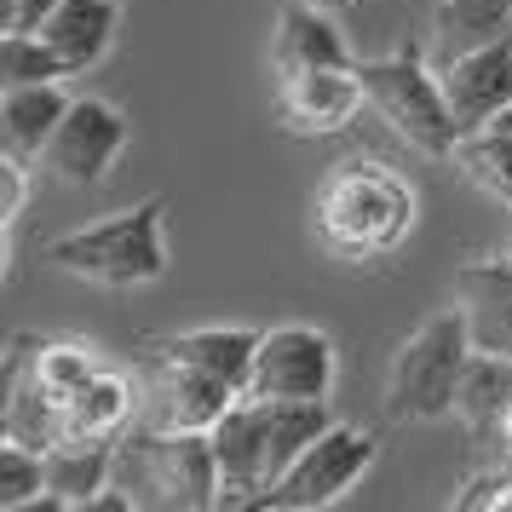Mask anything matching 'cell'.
Listing matches in <instances>:
<instances>
[{"label":"cell","mask_w":512,"mask_h":512,"mask_svg":"<svg viewBox=\"0 0 512 512\" xmlns=\"http://www.w3.org/2000/svg\"><path fill=\"white\" fill-rule=\"evenodd\" d=\"M317 242L334 259H386L415 231V185L386 162L351 156L317 190Z\"/></svg>","instance_id":"obj_1"},{"label":"cell","mask_w":512,"mask_h":512,"mask_svg":"<svg viewBox=\"0 0 512 512\" xmlns=\"http://www.w3.org/2000/svg\"><path fill=\"white\" fill-rule=\"evenodd\" d=\"M47 259L64 277H81L93 288H150L167 277V202L144 196L81 231L52 236Z\"/></svg>","instance_id":"obj_2"},{"label":"cell","mask_w":512,"mask_h":512,"mask_svg":"<svg viewBox=\"0 0 512 512\" xmlns=\"http://www.w3.org/2000/svg\"><path fill=\"white\" fill-rule=\"evenodd\" d=\"M110 484L133 495V507L213 512L219 507V461L208 432H121Z\"/></svg>","instance_id":"obj_3"},{"label":"cell","mask_w":512,"mask_h":512,"mask_svg":"<svg viewBox=\"0 0 512 512\" xmlns=\"http://www.w3.org/2000/svg\"><path fill=\"white\" fill-rule=\"evenodd\" d=\"M472 357V328L466 311L449 305L392 351V369H386V420L397 426H432V420L455 415V386L461 369Z\"/></svg>","instance_id":"obj_4"},{"label":"cell","mask_w":512,"mask_h":512,"mask_svg":"<svg viewBox=\"0 0 512 512\" xmlns=\"http://www.w3.org/2000/svg\"><path fill=\"white\" fill-rule=\"evenodd\" d=\"M357 75H363V98L380 110V121H386L409 150L432 156V162H449V156H455L461 127L449 116L438 64H426L420 47H397V52H386V58H363Z\"/></svg>","instance_id":"obj_5"},{"label":"cell","mask_w":512,"mask_h":512,"mask_svg":"<svg viewBox=\"0 0 512 512\" xmlns=\"http://www.w3.org/2000/svg\"><path fill=\"white\" fill-rule=\"evenodd\" d=\"M369 466H374L369 432L328 420L323 432L294 455V466L259 495L254 512H323V507H334V501H346L351 489L369 478Z\"/></svg>","instance_id":"obj_6"},{"label":"cell","mask_w":512,"mask_h":512,"mask_svg":"<svg viewBox=\"0 0 512 512\" xmlns=\"http://www.w3.org/2000/svg\"><path fill=\"white\" fill-rule=\"evenodd\" d=\"M334 340L311 323H282L265 328L254 346V369H248V397H294V403H328L334 392Z\"/></svg>","instance_id":"obj_7"},{"label":"cell","mask_w":512,"mask_h":512,"mask_svg":"<svg viewBox=\"0 0 512 512\" xmlns=\"http://www.w3.org/2000/svg\"><path fill=\"white\" fill-rule=\"evenodd\" d=\"M121 150H127V116H121L116 104L110 98H70L58 133L41 150V167H47L58 185L93 190L116 173Z\"/></svg>","instance_id":"obj_8"},{"label":"cell","mask_w":512,"mask_h":512,"mask_svg":"<svg viewBox=\"0 0 512 512\" xmlns=\"http://www.w3.org/2000/svg\"><path fill=\"white\" fill-rule=\"evenodd\" d=\"M363 75L357 64H323V70H300L277 81V110L282 127L300 133V139H328V133H346L357 110H363Z\"/></svg>","instance_id":"obj_9"},{"label":"cell","mask_w":512,"mask_h":512,"mask_svg":"<svg viewBox=\"0 0 512 512\" xmlns=\"http://www.w3.org/2000/svg\"><path fill=\"white\" fill-rule=\"evenodd\" d=\"M213 438V461H219V512H254L259 495L271 489V466H265V426H259V403L248 392L219 415Z\"/></svg>","instance_id":"obj_10"},{"label":"cell","mask_w":512,"mask_h":512,"mask_svg":"<svg viewBox=\"0 0 512 512\" xmlns=\"http://www.w3.org/2000/svg\"><path fill=\"white\" fill-rule=\"evenodd\" d=\"M438 81H443V98H449L455 127L461 133H478V127H489L512 104V41L443 58Z\"/></svg>","instance_id":"obj_11"},{"label":"cell","mask_w":512,"mask_h":512,"mask_svg":"<svg viewBox=\"0 0 512 512\" xmlns=\"http://www.w3.org/2000/svg\"><path fill=\"white\" fill-rule=\"evenodd\" d=\"M236 397L242 392L231 380H213V374L185 369L173 357H156V369H150V426L156 432H213Z\"/></svg>","instance_id":"obj_12"},{"label":"cell","mask_w":512,"mask_h":512,"mask_svg":"<svg viewBox=\"0 0 512 512\" xmlns=\"http://www.w3.org/2000/svg\"><path fill=\"white\" fill-rule=\"evenodd\" d=\"M323 64H357L346 47L340 24L328 18V6H311V0H288L277 12V29H271V75H300V70H323Z\"/></svg>","instance_id":"obj_13"},{"label":"cell","mask_w":512,"mask_h":512,"mask_svg":"<svg viewBox=\"0 0 512 512\" xmlns=\"http://www.w3.org/2000/svg\"><path fill=\"white\" fill-rule=\"evenodd\" d=\"M121 24V0H58L52 18L41 24V41L58 52L64 75H87L110 58Z\"/></svg>","instance_id":"obj_14"},{"label":"cell","mask_w":512,"mask_h":512,"mask_svg":"<svg viewBox=\"0 0 512 512\" xmlns=\"http://www.w3.org/2000/svg\"><path fill=\"white\" fill-rule=\"evenodd\" d=\"M455 305L466 311L472 346L512 357V265L507 259H472L455 271Z\"/></svg>","instance_id":"obj_15"},{"label":"cell","mask_w":512,"mask_h":512,"mask_svg":"<svg viewBox=\"0 0 512 512\" xmlns=\"http://www.w3.org/2000/svg\"><path fill=\"white\" fill-rule=\"evenodd\" d=\"M254 346H259L254 328L208 323V328H185V334H162L156 340V357H173V363L202 369L213 380H231L236 392H242L248 386V369H254Z\"/></svg>","instance_id":"obj_16"},{"label":"cell","mask_w":512,"mask_h":512,"mask_svg":"<svg viewBox=\"0 0 512 512\" xmlns=\"http://www.w3.org/2000/svg\"><path fill=\"white\" fill-rule=\"evenodd\" d=\"M110 466H116V443H52L41 455L47 472V495L35 507H70L81 512L98 489L110 484Z\"/></svg>","instance_id":"obj_17"},{"label":"cell","mask_w":512,"mask_h":512,"mask_svg":"<svg viewBox=\"0 0 512 512\" xmlns=\"http://www.w3.org/2000/svg\"><path fill=\"white\" fill-rule=\"evenodd\" d=\"M507 409H512V357L472 346V357L461 369V386H455V420L472 438H495V426H501Z\"/></svg>","instance_id":"obj_18"},{"label":"cell","mask_w":512,"mask_h":512,"mask_svg":"<svg viewBox=\"0 0 512 512\" xmlns=\"http://www.w3.org/2000/svg\"><path fill=\"white\" fill-rule=\"evenodd\" d=\"M133 386L121 380V374L98 369L81 392L64 403V438L58 443H116L127 432V420H133Z\"/></svg>","instance_id":"obj_19"},{"label":"cell","mask_w":512,"mask_h":512,"mask_svg":"<svg viewBox=\"0 0 512 512\" xmlns=\"http://www.w3.org/2000/svg\"><path fill=\"white\" fill-rule=\"evenodd\" d=\"M512 41V0H438L432 12V64L455 52Z\"/></svg>","instance_id":"obj_20"},{"label":"cell","mask_w":512,"mask_h":512,"mask_svg":"<svg viewBox=\"0 0 512 512\" xmlns=\"http://www.w3.org/2000/svg\"><path fill=\"white\" fill-rule=\"evenodd\" d=\"M6 104V144L24 156V162H41L47 139L58 133V121L70 110V98L58 81H35V87H18V93H0Z\"/></svg>","instance_id":"obj_21"},{"label":"cell","mask_w":512,"mask_h":512,"mask_svg":"<svg viewBox=\"0 0 512 512\" xmlns=\"http://www.w3.org/2000/svg\"><path fill=\"white\" fill-rule=\"evenodd\" d=\"M449 162L461 167V179H466V185H478L489 202L512 208V139L501 133V127H478V133H461Z\"/></svg>","instance_id":"obj_22"},{"label":"cell","mask_w":512,"mask_h":512,"mask_svg":"<svg viewBox=\"0 0 512 512\" xmlns=\"http://www.w3.org/2000/svg\"><path fill=\"white\" fill-rule=\"evenodd\" d=\"M35 351V340H29ZM12 438L35 449V455H47L52 443L64 438V403L41 386V374H35V357L24 363V380H18V403H12Z\"/></svg>","instance_id":"obj_23"},{"label":"cell","mask_w":512,"mask_h":512,"mask_svg":"<svg viewBox=\"0 0 512 512\" xmlns=\"http://www.w3.org/2000/svg\"><path fill=\"white\" fill-rule=\"evenodd\" d=\"M35 81H64L58 52L41 41V29H0V93H18Z\"/></svg>","instance_id":"obj_24"},{"label":"cell","mask_w":512,"mask_h":512,"mask_svg":"<svg viewBox=\"0 0 512 512\" xmlns=\"http://www.w3.org/2000/svg\"><path fill=\"white\" fill-rule=\"evenodd\" d=\"M35 374H41V386H47L58 403H70L87 380L98 374V351L81 346V340H35Z\"/></svg>","instance_id":"obj_25"},{"label":"cell","mask_w":512,"mask_h":512,"mask_svg":"<svg viewBox=\"0 0 512 512\" xmlns=\"http://www.w3.org/2000/svg\"><path fill=\"white\" fill-rule=\"evenodd\" d=\"M47 495V472H41V455L24 449L18 438H0V512L35 507Z\"/></svg>","instance_id":"obj_26"},{"label":"cell","mask_w":512,"mask_h":512,"mask_svg":"<svg viewBox=\"0 0 512 512\" xmlns=\"http://www.w3.org/2000/svg\"><path fill=\"white\" fill-rule=\"evenodd\" d=\"M29 340L35 334H18L0 351V438H12V403H18V380H24V363H29Z\"/></svg>","instance_id":"obj_27"},{"label":"cell","mask_w":512,"mask_h":512,"mask_svg":"<svg viewBox=\"0 0 512 512\" xmlns=\"http://www.w3.org/2000/svg\"><path fill=\"white\" fill-rule=\"evenodd\" d=\"M29 202V162L18 150H0V225H12Z\"/></svg>","instance_id":"obj_28"},{"label":"cell","mask_w":512,"mask_h":512,"mask_svg":"<svg viewBox=\"0 0 512 512\" xmlns=\"http://www.w3.org/2000/svg\"><path fill=\"white\" fill-rule=\"evenodd\" d=\"M52 6L58 0H18V29H41L52 18Z\"/></svg>","instance_id":"obj_29"},{"label":"cell","mask_w":512,"mask_h":512,"mask_svg":"<svg viewBox=\"0 0 512 512\" xmlns=\"http://www.w3.org/2000/svg\"><path fill=\"white\" fill-rule=\"evenodd\" d=\"M495 443H501V455H507V466H512V409L501 415V426H495Z\"/></svg>","instance_id":"obj_30"},{"label":"cell","mask_w":512,"mask_h":512,"mask_svg":"<svg viewBox=\"0 0 512 512\" xmlns=\"http://www.w3.org/2000/svg\"><path fill=\"white\" fill-rule=\"evenodd\" d=\"M0 29H18V0H0Z\"/></svg>","instance_id":"obj_31"},{"label":"cell","mask_w":512,"mask_h":512,"mask_svg":"<svg viewBox=\"0 0 512 512\" xmlns=\"http://www.w3.org/2000/svg\"><path fill=\"white\" fill-rule=\"evenodd\" d=\"M6 271H12V242H6V225H0V282H6Z\"/></svg>","instance_id":"obj_32"},{"label":"cell","mask_w":512,"mask_h":512,"mask_svg":"<svg viewBox=\"0 0 512 512\" xmlns=\"http://www.w3.org/2000/svg\"><path fill=\"white\" fill-rule=\"evenodd\" d=\"M489 127H501V133H507V139H512V104H507V110H501V116H495V121H489Z\"/></svg>","instance_id":"obj_33"},{"label":"cell","mask_w":512,"mask_h":512,"mask_svg":"<svg viewBox=\"0 0 512 512\" xmlns=\"http://www.w3.org/2000/svg\"><path fill=\"white\" fill-rule=\"evenodd\" d=\"M0 150H12V144H6V104H0Z\"/></svg>","instance_id":"obj_34"},{"label":"cell","mask_w":512,"mask_h":512,"mask_svg":"<svg viewBox=\"0 0 512 512\" xmlns=\"http://www.w3.org/2000/svg\"><path fill=\"white\" fill-rule=\"evenodd\" d=\"M311 6H328V12H334V6H340V0H311Z\"/></svg>","instance_id":"obj_35"},{"label":"cell","mask_w":512,"mask_h":512,"mask_svg":"<svg viewBox=\"0 0 512 512\" xmlns=\"http://www.w3.org/2000/svg\"><path fill=\"white\" fill-rule=\"evenodd\" d=\"M501 259H507V265H512V231H507V254H501Z\"/></svg>","instance_id":"obj_36"}]
</instances>
